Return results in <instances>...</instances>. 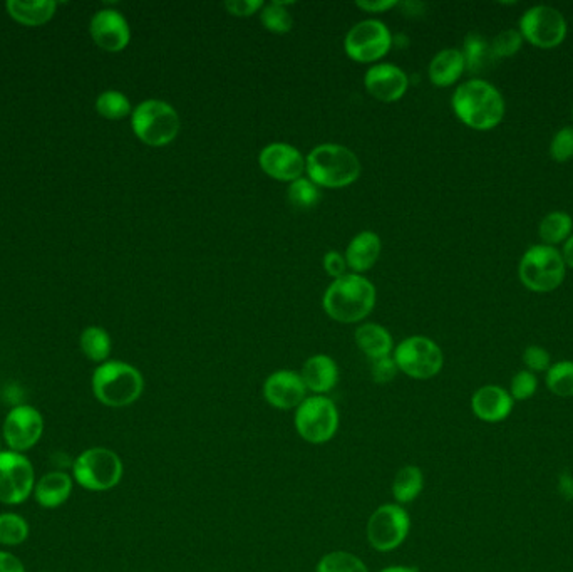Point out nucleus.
I'll use <instances>...</instances> for the list:
<instances>
[{"label":"nucleus","mask_w":573,"mask_h":572,"mask_svg":"<svg viewBox=\"0 0 573 572\" xmlns=\"http://www.w3.org/2000/svg\"><path fill=\"white\" fill-rule=\"evenodd\" d=\"M451 108L463 125L476 131L493 130L505 118V99L483 79L461 83L451 98Z\"/></svg>","instance_id":"nucleus-1"},{"label":"nucleus","mask_w":573,"mask_h":572,"mask_svg":"<svg viewBox=\"0 0 573 572\" xmlns=\"http://www.w3.org/2000/svg\"><path fill=\"white\" fill-rule=\"evenodd\" d=\"M376 306V287L367 277L347 272L334 279L322 297V307L332 321L362 323Z\"/></svg>","instance_id":"nucleus-2"},{"label":"nucleus","mask_w":573,"mask_h":572,"mask_svg":"<svg viewBox=\"0 0 573 572\" xmlns=\"http://www.w3.org/2000/svg\"><path fill=\"white\" fill-rule=\"evenodd\" d=\"M356 153L339 143H322L305 156V173L319 188H346L361 177Z\"/></svg>","instance_id":"nucleus-3"},{"label":"nucleus","mask_w":573,"mask_h":572,"mask_svg":"<svg viewBox=\"0 0 573 572\" xmlns=\"http://www.w3.org/2000/svg\"><path fill=\"white\" fill-rule=\"evenodd\" d=\"M94 398L108 408H126L140 400L145 380L138 368L124 361H106L94 370Z\"/></svg>","instance_id":"nucleus-4"},{"label":"nucleus","mask_w":573,"mask_h":572,"mask_svg":"<svg viewBox=\"0 0 573 572\" xmlns=\"http://www.w3.org/2000/svg\"><path fill=\"white\" fill-rule=\"evenodd\" d=\"M123 474V460L111 448H86L71 463L74 484L88 492L113 490L123 480Z\"/></svg>","instance_id":"nucleus-5"},{"label":"nucleus","mask_w":573,"mask_h":572,"mask_svg":"<svg viewBox=\"0 0 573 572\" xmlns=\"http://www.w3.org/2000/svg\"><path fill=\"white\" fill-rule=\"evenodd\" d=\"M131 128L145 145L161 148L180 135V115L166 101L146 99L131 113Z\"/></svg>","instance_id":"nucleus-6"},{"label":"nucleus","mask_w":573,"mask_h":572,"mask_svg":"<svg viewBox=\"0 0 573 572\" xmlns=\"http://www.w3.org/2000/svg\"><path fill=\"white\" fill-rule=\"evenodd\" d=\"M567 266L562 252L552 245H533L523 254L518 277L523 286L533 292H552L562 286Z\"/></svg>","instance_id":"nucleus-7"},{"label":"nucleus","mask_w":573,"mask_h":572,"mask_svg":"<svg viewBox=\"0 0 573 572\" xmlns=\"http://www.w3.org/2000/svg\"><path fill=\"white\" fill-rule=\"evenodd\" d=\"M339 422L341 416L336 403L327 396H307L295 410V430L302 440L314 445H322L336 437Z\"/></svg>","instance_id":"nucleus-8"},{"label":"nucleus","mask_w":573,"mask_h":572,"mask_svg":"<svg viewBox=\"0 0 573 572\" xmlns=\"http://www.w3.org/2000/svg\"><path fill=\"white\" fill-rule=\"evenodd\" d=\"M393 358L399 373L413 380H431L443 370V351L433 339L409 336L394 348Z\"/></svg>","instance_id":"nucleus-9"},{"label":"nucleus","mask_w":573,"mask_h":572,"mask_svg":"<svg viewBox=\"0 0 573 572\" xmlns=\"http://www.w3.org/2000/svg\"><path fill=\"white\" fill-rule=\"evenodd\" d=\"M36 470L26 453L0 452V504L19 507L31 499L36 487Z\"/></svg>","instance_id":"nucleus-10"},{"label":"nucleus","mask_w":573,"mask_h":572,"mask_svg":"<svg viewBox=\"0 0 573 572\" xmlns=\"http://www.w3.org/2000/svg\"><path fill=\"white\" fill-rule=\"evenodd\" d=\"M393 47V34L379 19H366L352 26L344 39L347 58L361 64L379 63Z\"/></svg>","instance_id":"nucleus-11"},{"label":"nucleus","mask_w":573,"mask_h":572,"mask_svg":"<svg viewBox=\"0 0 573 572\" xmlns=\"http://www.w3.org/2000/svg\"><path fill=\"white\" fill-rule=\"evenodd\" d=\"M411 531V519L399 504H384L377 507L367 520V541L372 549L391 552L403 546Z\"/></svg>","instance_id":"nucleus-12"},{"label":"nucleus","mask_w":573,"mask_h":572,"mask_svg":"<svg viewBox=\"0 0 573 572\" xmlns=\"http://www.w3.org/2000/svg\"><path fill=\"white\" fill-rule=\"evenodd\" d=\"M44 428L46 423L41 411L37 410L36 406L21 403L7 411L0 435L6 443L7 450L27 453L41 442Z\"/></svg>","instance_id":"nucleus-13"},{"label":"nucleus","mask_w":573,"mask_h":572,"mask_svg":"<svg viewBox=\"0 0 573 572\" xmlns=\"http://www.w3.org/2000/svg\"><path fill=\"white\" fill-rule=\"evenodd\" d=\"M523 41L540 49L560 46L567 37L568 26L562 12L550 6L530 7L520 19Z\"/></svg>","instance_id":"nucleus-14"},{"label":"nucleus","mask_w":573,"mask_h":572,"mask_svg":"<svg viewBox=\"0 0 573 572\" xmlns=\"http://www.w3.org/2000/svg\"><path fill=\"white\" fill-rule=\"evenodd\" d=\"M259 165L267 177L277 182L292 183L304 177L305 156L294 145L277 141L262 148Z\"/></svg>","instance_id":"nucleus-15"},{"label":"nucleus","mask_w":573,"mask_h":572,"mask_svg":"<svg viewBox=\"0 0 573 572\" xmlns=\"http://www.w3.org/2000/svg\"><path fill=\"white\" fill-rule=\"evenodd\" d=\"M364 88L381 103H396L408 91V74L396 64L377 63L364 74Z\"/></svg>","instance_id":"nucleus-16"},{"label":"nucleus","mask_w":573,"mask_h":572,"mask_svg":"<svg viewBox=\"0 0 573 572\" xmlns=\"http://www.w3.org/2000/svg\"><path fill=\"white\" fill-rule=\"evenodd\" d=\"M264 398L275 410H297L307 398V388L297 371L279 370L265 380Z\"/></svg>","instance_id":"nucleus-17"},{"label":"nucleus","mask_w":573,"mask_h":572,"mask_svg":"<svg viewBox=\"0 0 573 572\" xmlns=\"http://www.w3.org/2000/svg\"><path fill=\"white\" fill-rule=\"evenodd\" d=\"M91 36L101 49L108 52L123 51L130 44L131 31L123 14L113 9H104L91 19Z\"/></svg>","instance_id":"nucleus-18"},{"label":"nucleus","mask_w":573,"mask_h":572,"mask_svg":"<svg viewBox=\"0 0 573 572\" xmlns=\"http://www.w3.org/2000/svg\"><path fill=\"white\" fill-rule=\"evenodd\" d=\"M513 405L512 395L501 386H481L471 396V410L478 420L485 423L503 422L512 415Z\"/></svg>","instance_id":"nucleus-19"},{"label":"nucleus","mask_w":573,"mask_h":572,"mask_svg":"<svg viewBox=\"0 0 573 572\" xmlns=\"http://www.w3.org/2000/svg\"><path fill=\"white\" fill-rule=\"evenodd\" d=\"M73 489V475L64 470H51L37 479L32 497L42 509L54 510L68 502Z\"/></svg>","instance_id":"nucleus-20"},{"label":"nucleus","mask_w":573,"mask_h":572,"mask_svg":"<svg viewBox=\"0 0 573 572\" xmlns=\"http://www.w3.org/2000/svg\"><path fill=\"white\" fill-rule=\"evenodd\" d=\"M381 252V237L372 230H362L352 237L344 252V257L352 274L364 276L367 271H371L372 267L376 266Z\"/></svg>","instance_id":"nucleus-21"},{"label":"nucleus","mask_w":573,"mask_h":572,"mask_svg":"<svg viewBox=\"0 0 573 572\" xmlns=\"http://www.w3.org/2000/svg\"><path fill=\"white\" fill-rule=\"evenodd\" d=\"M307 391L314 395L326 396L339 383V366L336 359L327 354H314L305 361L300 371Z\"/></svg>","instance_id":"nucleus-22"},{"label":"nucleus","mask_w":573,"mask_h":572,"mask_svg":"<svg viewBox=\"0 0 573 572\" xmlns=\"http://www.w3.org/2000/svg\"><path fill=\"white\" fill-rule=\"evenodd\" d=\"M465 71L466 63L463 52L461 49L450 47V49L439 51L431 59L428 68L429 81L438 88H450L460 81Z\"/></svg>","instance_id":"nucleus-23"},{"label":"nucleus","mask_w":573,"mask_h":572,"mask_svg":"<svg viewBox=\"0 0 573 572\" xmlns=\"http://www.w3.org/2000/svg\"><path fill=\"white\" fill-rule=\"evenodd\" d=\"M354 341L357 348L361 349V353L366 354L371 361L393 356V336L388 329L382 328L381 324L364 323L357 326Z\"/></svg>","instance_id":"nucleus-24"},{"label":"nucleus","mask_w":573,"mask_h":572,"mask_svg":"<svg viewBox=\"0 0 573 572\" xmlns=\"http://www.w3.org/2000/svg\"><path fill=\"white\" fill-rule=\"evenodd\" d=\"M7 11L16 21L26 26H41L49 21L56 11V2L51 0H36V2H24V0H9Z\"/></svg>","instance_id":"nucleus-25"},{"label":"nucleus","mask_w":573,"mask_h":572,"mask_svg":"<svg viewBox=\"0 0 573 572\" xmlns=\"http://www.w3.org/2000/svg\"><path fill=\"white\" fill-rule=\"evenodd\" d=\"M424 489V475L416 465L399 468L393 480V495L399 505L411 504L418 499Z\"/></svg>","instance_id":"nucleus-26"},{"label":"nucleus","mask_w":573,"mask_h":572,"mask_svg":"<svg viewBox=\"0 0 573 572\" xmlns=\"http://www.w3.org/2000/svg\"><path fill=\"white\" fill-rule=\"evenodd\" d=\"M31 526L26 517L17 512H0V546L12 549L26 544Z\"/></svg>","instance_id":"nucleus-27"},{"label":"nucleus","mask_w":573,"mask_h":572,"mask_svg":"<svg viewBox=\"0 0 573 572\" xmlns=\"http://www.w3.org/2000/svg\"><path fill=\"white\" fill-rule=\"evenodd\" d=\"M572 230V217L567 212L557 210V212H550V214L543 217L538 234H540L543 244L555 247V245L562 244V242L565 244L568 237L572 235Z\"/></svg>","instance_id":"nucleus-28"},{"label":"nucleus","mask_w":573,"mask_h":572,"mask_svg":"<svg viewBox=\"0 0 573 572\" xmlns=\"http://www.w3.org/2000/svg\"><path fill=\"white\" fill-rule=\"evenodd\" d=\"M289 6H292V2H285V0H274V2L264 4L260 11L262 26L272 34H287L292 31L294 19L289 12Z\"/></svg>","instance_id":"nucleus-29"},{"label":"nucleus","mask_w":573,"mask_h":572,"mask_svg":"<svg viewBox=\"0 0 573 572\" xmlns=\"http://www.w3.org/2000/svg\"><path fill=\"white\" fill-rule=\"evenodd\" d=\"M81 349H83L84 356L91 359L94 363H106L111 354V338L103 328L98 326H91V328L84 329L79 339Z\"/></svg>","instance_id":"nucleus-30"},{"label":"nucleus","mask_w":573,"mask_h":572,"mask_svg":"<svg viewBox=\"0 0 573 572\" xmlns=\"http://www.w3.org/2000/svg\"><path fill=\"white\" fill-rule=\"evenodd\" d=\"M461 52L465 56L466 69L471 73H478L493 59L490 42L478 32H471L465 37Z\"/></svg>","instance_id":"nucleus-31"},{"label":"nucleus","mask_w":573,"mask_h":572,"mask_svg":"<svg viewBox=\"0 0 573 572\" xmlns=\"http://www.w3.org/2000/svg\"><path fill=\"white\" fill-rule=\"evenodd\" d=\"M96 110L106 120H123L131 113L130 99L126 98L121 91L109 89L99 94L96 99Z\"/></svg>","instance_id":"nucleus-32"},{"label":"nucleus","mask_w":573,"mask_h":572,"mask_svg":"<svg viewBox=\"0 0 573 572\" xmlns=\"http://www.w3.org/2000/svg\"><path fill=\"white\" fill-rule=\"evenodd\" d=\"M317 572H369L361 557L347 551L329 552L317 562Z\"/></svg>","instance_id":"nucleus-33"},{"label":"nucleus","mask_w":573,"mask_h":572,"mask_svg":"<svg viewBox=\"0 0 573 572\" xmlns=\"http://www.w3.org/2000/svg\"><path fill=\"white\" fill-rule=\"evenodd\" d=\"M547 388L560 398L573 396V361H558L547 371Z\"/></svg>","instance_id":"nucleus-34"},{"label":"nucleus","mask_w":573,"mask_h":572,"mask_svg":"<svg viewBox=\"0 0 573 572\" xmlns=\"http://www.w3.org/2000/svg\"><path fill=\"white\" fill-rule=\"evenodd\" d=\"M287 198H289L290 205H294L295 208L309 210L321 200V190L314 182H310L309 178L302 177L289 183Z\"/></svg>","instance_id":"nucleus-35"},{"label":"nucleus","mask_w":573,"mask_h":572,"mask_svg":"<svg viewBox=\"0 0 573 572\" xmlns=\"http://www.w3.org/2000/svg\"><path fill=\"white\" fill-rule=\"evenodd\" d=\"M522 46L523 37L518 29H506L490 42L493 59L513 58Z\"/></svg>","instance_id":"nucleus-36"},{"label":"nucleus","mask_w":573,"mask_h":572,"mask_svg":"<svg viewBox=\"0 0 573 572\" xmlns=\"http://www.w3.org/2000/svg\"><path fill=\"white\" fill-rule=\"evenodd\" d=\"M550 155L557 163H567L573 158V128L565 126L558 130L550 143Z\"/></svg>","instance_id":"nucleus-37"},{"label":"nucleus","mask_w":573,"mask_h":572,"mask_svg":"<svg viewBox=\"0 0 573 572\" xmlns=\"http://www.w3.org/2000/svg\"><path fill=\"white\" fill-rule=\"evenodd\" d=\"M538 390V380L535 373L528 370L518 371L513 376L512 385H510V395L513 401H527L532 398Z\"/></svg>","instance_id":"nucleus-38"},{"label":"nucleus","mask_w":573,"mask_h":572,"mask_svg":"<svg viewBox=\"0 0 573 572\" xmlns=\"http://www.w3.org/2000/svg\"><path fill=\"white\" fill-rule=\"evenodd\" d=\"M398 364L393 356L388 358L374 359L371 363L372 381L377 385H389L398 376Z\"/></svg>","instance_id":"nucleus-39"},{"label":"nucleus","mask_w":573,"mask_h":572,"mask_svg":"<svg viewBox=\"0 0 573 572\" xmlns=\"http://www.w3.org/2000/svg\"><path fill=\"white\" fill-rule=\"evenodd\" d=\"M523 363L527 366L528 371L543 373V371L550 370L552 358H550L547 349L542 348V346H528L523 353Z\"/></svg>","instance_id":"nucleus-40"},{"label":"nucleus","mask_w":573,"mask_h":572,"mask_svg":"<svg viewBox=\"0 0 573 572\" xmlns=\"http://www.w3.org/2000/svg\"><path fill=\"white\" fill-rule=\"evenodd\" d=\"M322 267L326 271L327 276L332 279H339V277L346 276L349 267H347L346 257L341 254L339 250H329L324 254L322 259Z\"/></svg>","instance_id":"nucleus-41"},{"label":"nucleus","mask_w":573,"mask_h":572,"mask_svg":"<svg viewBox=\"0 0 573 572\" xmlns=\"http://www.w3.org/2000/svg\"><path fill=\"white\" fill-rule=\"evenodd\" d=\"M264 2L262 0H227L225 9L230 16L235 17H252L257 12L262 11Z\"/></svg>","instance_id":"nucleus-42"},{"label":"nucleus","mask_w":573,"mask_h":572,"mask_svg":"<svg viewBox=\"0 0 573 572\" xmlns=\"http://www.w3.org/2000/svg\"><path fill=\"white\" fill-rule=\"evenodd\" d=\"M356 6L369 14H384L398 6V2L396 0H359Z\"/></svg>","instance_id":"nucleus-43"},{"label":"nucleus","mask_w":573,"mask_h":572,"mask_svg":"<svg viewBox=\"0 0 573 572\" xmlns=\"http://www.w3.org/2000/svg\"><path fill=\"white\" fill-rule=\"evenodd\" d=\"M0 572H26V566L14 552L0 549Z\"/></svg>","instance_id":"nucleus-44"},{"label":"nucleus","mask_w":573,"mask_h":572,"mask_svg":"<svg viewBox=\"0 0 573 572\" xmlns=\"http://www.w3.org/2000/svg\"><path fill=\"white\" fill-rule=\"evenodd\" d=\"M562 257L565 260V266L573 269V234L568 237L567 242L563 244Z\"/></svg>","instance_id":"nucleus-45"},{"label":"nucleus","mask_w":573,"mask_h":572,"mask_svg":"<svg viewBox=\"0 0 573 572\" xmlns=\"http://www.w3.org/2000/svg\"><path fill=\"white\" fill-rule=\"evenodd\" d=\"M560 492H562L567 499H573V479L563 475L560 477Z\"/></svg>","instance_id":"nucleus-46"},{"label":"nucleus","mask_w":573,"mask_h":572,"mask_svg":"<svg viewBox=\"0 0 573 572\" xmlns=\"http://www.w3.org/2000/svg\"><path fill=\"white\" fill-rule=\"evenodd\" d=\"M379 572H418V569L409 566H389L384 567V569Z\"/></svg>","instance_id":"nucleus-47"},{"label":"nucleus","mask_w":573,"mask_h":572,"mask_svg":"<svg viewBox=\"0 0 573 572\" xmlns=\"http://www.w3.org/2000/svg\"><path fill=\"white\" fill-rule=\"evenodd\" d=\"M2 442H4V440H2V435H0V452H2Z\"/></svg>","instance_id":"nucleus-48"},{"label":"nucleus","mask_w":573,"mask_h":572,"mask_svg":"<svg viewBox=\"0 0 573 572\" xmlns=\"http://www.w3.org/2000/svg\"><path fill=\"white\" fill-rule=\"evenodd\" d=\"M39 572H52V571H39Z\"/></svg>","instance_id":"nucleus-49"},{"label":"nucleus","mask_w":573,"mask_h":572,"mask_svg":"<svg viewBox=\"0 0 573 572\" xmlns=\"http://www.w3.org/2000/svg\"><path fill=\"white\" fill-rule=\"evenodd\" d=\"M572 116H573V111H572Z\"/></svg>","instance_id":"nucleus-50"}]
</instances>
